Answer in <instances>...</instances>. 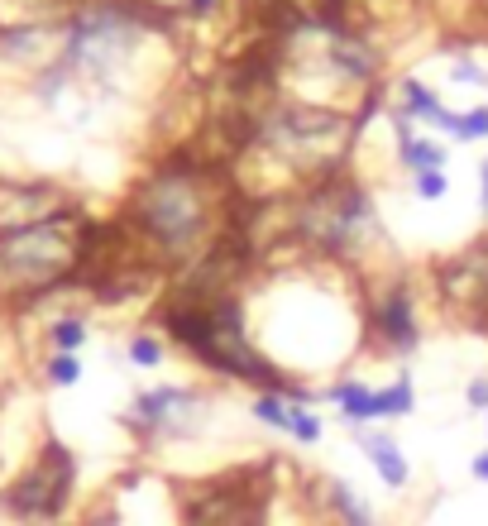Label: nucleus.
Returning <instances> with one entry per match:
<instances>
[{
    "label": "nucleus",
    "mask_w": 488,
    "mask_h": 526,
    "mask_svg": "<svg viewBox=\"0 0 488 526\" xmlns=\"http://www.w3.org/2000/svg\"><path fill=\"white\" fill-rule=\"evenodd\" d=\"M326 402H335L340 407V417L350 421V426H374V388L364 383V378H340V383H331L326 388Z\"/></svg>",
    "instance_id": "nucleus-11"
},
{
    "label": "nucleus",
    "mask_w": 488,
    "mask_h": 526,
    "mask_svg": "<svg viewBox=\"0 0 488 526\" xmlns=\"http://www.w3.org/2000/svg\"><path fill=\"white\" fill-rule=\"evenodd\" d=\"M91 220L82 206H58L53 216L0 230V302L34 307L63 287H77V263L87 249Z\"/></svg>",
    "instance_id": "nucleus-3"
},
{
    "label": "nucleus",
    "mask_w": 488,
    "mask_h": 526,
    "mask_svg": "<svg viewBox=\"0 0 488 526\" xmlns=\"http://www.w3.org/2000/svg\"><path fill=\"white\" fill-rule=\"evenodd\" d=\"M292 440H302V445H316V440L326 436V426H321V417L311 412V407H302V402H292Z\"/></svg>",
    "instance_id": "nucleus-19"
},
{
    "label": "nucleus",
    "mask_w": 488,
    "mask_h": 526,
    "mask_svg": "<svg viewBox=\"0 0 488 526\" xmlns=\"http://www.w3.org/2000/svg\"><path fill=\"white\" fill-rule=\"evenodd\" d=\"M87 340H91V321L87 316H77V311H67V316H58V321H48L44 326V345L53 354H77Z\"/></svg>",
    "instance_id": "nucleus-14"
},
{
    "label": "nucleus",
    "mask_w": 488,
    "mask_h": 526,
    "mask_svg": "<svg viewBox=\"0 0 488 526\" xmlns=\"http://www.w3.org/2000/svg\"><path fill=\"white\" fill-rule=\"evenodd\" d=\"M369 330H374V345L393 359H412L417 345H422V316H417V292L407 278H393V283L378 292V302H369Z\"/></svg>",
    "instance_id": "nucleus-7"
},
{
    "label": "nucleus",
    "mask_w": 488,
    "mask_h": 526,
    "mask_svg": "<svg viewBox=\"0 0 488 526\" xmlns=\"http://www.w3.org/2000/svg\"><path fill=\"white\" fill-rule=\"evenodd\" d=\"M72 488H77V455L63 436L48 431L34 464L20 469V479L0 493V507L20 522H58L72 507Z\"/></svg>",
    "instance_id": "nucleus-4"
},
{
    "label": "nucleus",
    "mask_w": 488,
    "mask_h": 526,
    "mask_svg": "<svg viewBox=\"0 0 488 526\" xmlns=\"http://www.w3.org/2000/svg\"><path fill=\"white\" fill-rule=\"evenodd\" d=\"M230 177L221 163L163 158L134 182L125 225L158 268H192L230 225Z\"/></svg>",
    "instance_id": "nucleus-2"
},
{
    "label": "nucleus",
    "mask_w": 488,
    "mask_h": 526,
    "mask_svg": "<svg viewBox=\"0 0 488 526\" xmlns=\"http://www.w3.org/2000/svg\"><path fill=\"white\" fill-rule=\"evenodd\" d=\"M469 474H474L479 483H488V450H479V455L469 460Z\"/></svg>",
    "instance_id": "nucleus-23"
},
{
    "label": "nucleus",
    "mask_w": 488,
    "mask_h": 526,
    "mask_svg": "<svg viewBox=\"0 0 488 526\" xmlns=\"http://www.w3.org/2000/svg\"><path fill=\"white\" fill-rule=\"evenodd\" d=\"M465 407H469V412H488V378H469Z\"/></svg>",
    "instance_id": "nucleus-22"
},
{
    "label": "nucleus",
    "mask_w": 488,
    "mask_h": 526,
    "mask_svg": "<svg viewBox=\"0 0 488 526\" xmlns=\"http://www.w3.org/2000/svg\"><path fill=\"white\" fill-rule=\"evenodd\" d=\"M182 10H187V15H211L216 0H182Z\"/></svg>",
    "instance_id": "nucleus-25"
},
{
    "label": "nucleus",
    "mask_w": 488,
    "mask_h": 526,
    "mask_svg": "<svg viewBox=\"0 0 488 526\" xmlns=\"http://www.w3.org/2000/svg\"><path fill=\"white\" fill-rule=\"evenodd\" d=\"M350 436H355V445L369 455L374 474L388 483V488H407V483H412V464H407V455H402V445H398L393 431H369V426H355Z\"/></svg>",
    "instance_id": "nucleus-9"
},
{
    "label": "nucleus",
    "mask_w": 488,
    "mask_h": 526,
    "mask_svg": "<svg viewBox=\"0 0 488 526\" xmlns=\"http://www.w3.org/2000/svg\"><path fill=\"white\" fill-rule=\"evenodd\" d=\"M407 120H417V125H436L441 134H450V125H455V110L441 101V91L436 87H426V82H417V77H402L398 82V106Z\"/></svg>",
    "instance_id": "nucleus-10"
},
{
    "label": "nucleus",
    "mask_w": 488,
    "mask_h": 526,
    "mask_svg": "<svg viewBox=\"0 0 488 526\" xmlns=\"http://www.w3.org/2000/svg\"><path fill=\"white\" fill-rule=\"evenodd\" d=\"M187 526H268V474H221L201 479L197 498L182 503Z\"/></svg>",
    "instance_id": "nucleus-6"
},
{
    "label": "nucleus",
    "mask_w": 488,
    "mask_h": 526,
    "mask_svg": "<svg viewBox=\"0 0 488 526\" xmlns=\"http://www.w3.org/2000/svg\"><path fill=\"white\" fill-rule=\"evenodd\" d=\"M450 82H460V87H479V91H488V72L474 58H455L450 63Z\"/></svg>",
    "instance_id": "nucleus-21"
},
{
    "label": "nucleus",
    "mask_w": 488,
    "mask_h": 526,
    "mask_svg": "<svg viewBox=\"0 0 488 526\" xmlns=\"http://www.w3.org/2000/svg\"><path fill=\"white\" fill-rule=\"evenodd\" d=\"M484 431H488V412H484Z\"/></svg>",
    "instance_id": "nucleus-26"
},
{
    "label": "nucleus",
    "mask_w": 488,
    "mask_h": 526,
    "mask_svg": "<svg viewBox=\"0 0 488 526\" xmlns=\"http://www.w3.org/2000/svg\"><path fill=\"white\" fill-rule=\"evenodd\" d=\"M125 354H130L134 369L158 373V369H163V359H168V340H163L158 330H134L130 345H125Z\"/></svg>",
    "instance_id": "nucleus-15"
},
{
    "label": "nucleus",
    "mask_w": 488,
    "mask_h": 526,
    "mask_svg": "<svg viewBox=\"0 0 488 526\" xmlns=\"http://www.w3.org/2000/svg\"><path fill=\"white\" fill-rule=\"evenodd\" d=\"M417 412V383H412V369H402L393 383L374 388V417L378 421H402Z\"/></svg>",
    "instance_id": "nucleus-13"
},
{
    "label": "nucleus",
    "mask_w": 488,
    "mask_h": 526,
    "mask_svg": "<svg viewBox=\"0 0 488 526\" xmlns=\"http://www.w3.org/2000/svg\"><path fill=\"white\" fill-rule=\"evenodd\" d=\"M326 507L335 512L340 526H383L378 512L364 503V493H359L350 479H326Z\"/></svg>",
    "instance_id": "nucleus-12"
},
{
    "label": "nucleus",
    "mask_w": 488,
    "mask_h": 526,
    "mask_svg": "<svg viewBox=\"0 0 488 526\" xmlns=\"http://www.w3.org/2000/svg\"><path fill=\"white\" fill-rule=\"evenodd\" d=\"M479 211L488 216V158L479 163Z\"/></svg>",
    "instance_id": "nucleus-24"
},
{
    "label": "nucleus",
    "mask_w": 488,
    "mask_h": 526,
    "mask_svg": "<svg viewBox=\"0 0 488 526\" xmlns=\"http://www.w3.org/2000/svg\"><path fill=\"white\" fill-rule=\"evenodd\" d=\"M445 139H455V144H479V139H488V101L484 106L455 110V125H450Z\"/></svg>",
    "instance_id": "nucleus-17"
},
{
    "label": "nucleus",
    "mask_w": 488,
    "mask_h": 526,
    "mask_svg": "<svg viewBox=\"0 0 488 526\" xmlns=\"http://www.w3.org/2000/svg\"><path fill=\"white\" fill-rule=\"evenodd\" d=\"M154 316L163 340H173L201 369L235 378V383H249L259 393H283L288 402H302V407L326 402L321 388L292 378L273 354L259 350V340L249 335V316H244L240 292H216V287H201L192 278H178L158 297Z\"/></svg>",
    "instance_id": "nucleus-1"
},
{
    "label": "nucleus",
    "mask_w": 488,
    "mask_h": 526,
    "mask_svg": "<svg viewBox=\"0 0 488 526\" xmlns=\"http://www.w3.org/2000/svg\"><path fill=\"white\" fill-rule=\"evenodd\" d=\"M388 125H393V139H398V168L407 177L417 173H431V168H445L450 163V149L441 139L417 130V120H407L402 110H388Z\"/></svg>",
    "instance_id": "nucleus-8"
},
{
    "label": "nucleus",
    "mask_w": 488,
    "mask_h": 526,
    "mask_svg": "<svg viewBox=\"0 0 488 526\" xmlns=\"http://www.w3.org/2000/svg\"><path fill=\"white\" fill-rule=\"evenodd\" d=\"M249 412H254V421L268 426V431H292V402L283 393H259L249 402Z\"/></svg>",
    "instance_id": "nucleus-16"
},
{
    "label": "nucleus",
    "mask_w": 488,
    "mask_h": 526,
    "mask_svg": "<svg viewBox=\"0 0 488 526\" xmlns=\"http://www.w3.org/2000/svg\"><path fill=\"white\" fill-rule=\"evenodd\" d=\"M412 192H417V201H445L450 197V173H445V168L417 173L412 177Z\"/></svg>",
    "instance_id": "nucleus-20"
},
{
    "label": "nucleus",
    "mask_w": 488,
    "mask_h": 526,
    "mask_svg": "<svg viewBox=\"0 0 488 526\" xmlns=\"http://www.w3.org/2000/svg\"><path fill=\"white\" fill-rule=\"evenodd\" d=\"M216 393L206 388H187V383H158V388H139L125 412V426H134L149 440H192L201 431V421L211 417Z\"/></svg>",
    "instance_id": "nucleus-5"
},
{
    "label": "nucleus",
    "mask_w": 488,
    "mask_h": 526,
    "mask_svg": "<svg viewBox=\"0 0 488 526\" xmlns=\"http://www.w3.org/2000/svg\"><path fill=\"white\" fill-rule=\"evenodd\" d=\"M44 383L48 388H77L82 383V354H48Z\"/></svg>",
    "instance_id": "nucleus-18"
},
{
    "label": "nucleus",
    "mask_w": 488,
    "mask_h": 526,
    "mask_svg": "<svg viewBox=\"0 0 488 526\" xmlns=\"http://www.w3.org/2000/svg\"><path fill=\"white\" fill-rule=\"evenodd\" d=\"M484 5H488V0H484Z\"/></svg>",
    "instance_id": "nucleus-27"
}]
</instances>
